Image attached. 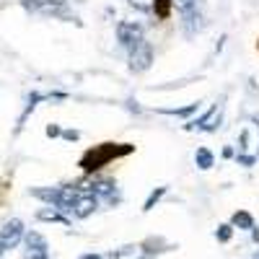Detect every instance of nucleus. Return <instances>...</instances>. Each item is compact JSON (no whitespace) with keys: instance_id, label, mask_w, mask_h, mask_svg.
I'll return each instance as SVG.
<instances>
[{"instance_id":"nucleus-24","label":"nucleus","mask_w":259,"mask_h":259,"mask_svg":"<svg viewBox=\"0 0 259 259\" xmlns=\"http://www.w3.org/2000/svg\"><path fill=\"white\" fill-rule=\"evenodd\" d=\"M80 259H106V256L104 254H83Z\"/></svg>"},{"instance_id":"nucleus-12","label":"nucleus","mask_w":259,"mask_h":259,"mask_svg":"<svg viewBox=\"0 0 259 259\" xmlns=\"http://www.w3.org/2000/svg\"><path fill=\"white\" fill-rule=\"evenodd\" d=\"M231 226H233V228H241V231H249V233L256 228L251 212H246V210H236V212L231 215Z\"/></svg>"},{"instance_id":"nucleus-25","label":"nucleus","mask_w":259,"mask_h":259,"mask_svg":"<svg viewBox=\"0 0 259 259\" xmlns=\"http://www.w3.org/2000/svg\"><path fill=\"white\" fill-rule=\"evenodd\" d=\"M251 241L259 246V228H254V231H251Z\"/></svg>"},{"instance_id":"nucleus-14","label":"nucleus","mask_w":259,"mask_h":259,"mask_svg":"<svg viewBox=\"0 0 259 259\" xmlns=\"http://www.w3.org/2000/svg\"><path fill=\"white\" fill-rule=\"evenodd\" d=\"M194 163H197L202 171H207V168H212V163H215V156L210 153L207 148H197V153H194Z\"/></svg>"},{"instance_id":"nucleus-13","label":"nucleus","mask_w":259,"mask_h":259,"mask_svg":"<svg viewBox=\"0 0 259 259\" xmlns=\"http://www.w3.org/2000/svg\"><path fill=\"white\" fill-rule=\"evenodd\" d=\"M36 218L39 221H50V223H62V226H70V218H68V215H62L60 210H39L36 212Z\"/></svg>"},{"instance_id":"nucleus-1","label":"nucleus","mask_w":259,"mask_h":259,"mask_svg":"<svg viewBox=\"0 0 259 259\" xmlns=\"http://www.w3.org/2000/svg\"><path fill=\"white\" fill-rule=\"evenodd\" d=\"M133 150H135V145H130V143H101V145H94L91 150H85L78 166L85 171V174H94V171H99L109 161L130 156Z\"/></svg>"},{"instance_id":"nucleus-2","label":"nucleus","mask_w":259,"mask_h":259,"mask_svg":"<svg viewBox=\"0 0 259 259\" xmlns=\"http://www.w3.org/2000/svg\"><path fill=\"white\" fill-rule=\"evenodd\" d=\"M85 189L83 187H70V184H62V187H39L31 189V194L36 200L52 205L55 210H60L62 215H73V205L78 202V197Z\"/></svg>"},{"instance_id":"nucleus-22","label":"nucleus","mask_w":259,"mask_h":259,"mask_svg":"<svg viewBox=\"0 0 259 259\" xmlns=\"http://www.w3.org/2000/svg\"><path fill=\"white\" fill-rule=\"evenodd\" d=\"M62 138H65V140H78L80 133H78V130H62Z\"/></svg>"},{"instance_id":"nucleus-8","label":"nucleus","mask_w":259,"mask_h":259,"mask_svg":"<svg viewBox=\"0 0 259 259\" xmlns=\"http://www.w3.org/2000/svg\"><path fill=\"white\" fill-rule=\"evenodd\" d=\"M153 65V47L148 41H140L135 50H130V70L133 73H145Z\"/></svg>"},{"instance_id":"nucleus-28","label":"nucleus","mask_w":259,"mask_h":259,"mask_svg":"<svg viewBox=\"0 0 259 259\" xmlns=\"http://www.w3.org/2000/svg\"><path fill=\"white\" fill-rule=\"evenodd\" d=\"M194 3H197V6H205V0H194Z\"/></svg>"},{"instance_id":"nucleus-18","label":"nucleus","mask_w":259,"mask_h":259,"mask_svg":"<svg viewBox=\"0 0 259 259\" xmlns=\"http://www.w3.org/2000/svg\"><path fill=\"white\" fill-rule=\"evenodd\" d=\"M171 6H174V0H156V3H153V11H156L158 18H168Z\"/></svg>"},{"instance_id":"nucleus-4","label":"nucleus","mask_w":259,"mask_h":259,"mask_svg":"<svg viewBox=\"0 0 259 259\" xmlns=\"http://www.w3.org/2000/svg\"><path fill=\"white\" fill-rule=\"evenodd\" d=\"M174 6H177L179 13H182L184 34H187V36H194V34L202 29V13H200V6L194 3V0H174Z\"/></svg>"},{"instance_id":"nucleus-21","label":"nucleus","mask_w":259,"mask_h":259,"mask_svg":"<svg viewBox=\"0 0 259 259\" xmlns=\"http://www.w3.org/2000/svg\"><path fill=\"white\" fill-rule=\"evenodd\" d=\"M236 161H239V163H244V166H254V163H256V158H254V156H244V153H239V156H236Z\"/></svg>"},{"instance_id":"nucleus-20","label":"nucleus","mask_w":259,"mask_h":259,"mask_svg":"<svg viewBox=\"0 0 259 259\" xmlns=\"http://www.w3.org/2000/svg\"><path fill=\"white\" fill-rule=\"evenodd\" d=\"M127 3H130V8L148 13V11H153V3H156V0H127Z\"/></svg>"},{"instance_id":"nucleus-19","label":"nucleus","mask_w":259,"mask_h":259,"mask_svg":"<svg viewBox=\"0 0 259 259\" xmlns=\"http://www.w3.org/2000/svg\"><path fill=\"white\" fill-rule=\"evenodd\" d=\"M163 194H166V187H158V189H153V192H150L148 194V200H145V205H143V210L148 212V210H153V205L163 197Z\"/></svg>"},{"instance_id":"nucleus-29","label":"nucleus","mask_w":259,"mask_h":259,"mask_svg":"<svg viewBox=\"0 0 259 259\" xmlns=\"http://www.w3.org/2000/svg\"><path fill=\"white\" fill-rule=\"evenodd\" d=\"M140 259H150V256H140Z\"/></svg>"},{"instance_id":"nucleus-5","label":"nucleus","mask_w":259,"mask_h":259,"mask_svg":"<svg viewBox=\"0 0 259 259\" xmlns=\"http://www.w3.org/2000/svg\"><path fill=\"white\" fill-rule=\"evenodd\" d=\"M85 192H91L94 197L104 200V202H109V205H117L122 200V194H119V187L114 179H94L89 184H83Z\"/></svg>"},{"instance_id":"nucleus-11","label":"nucleus","mask_w":259,"mask_h":259,"mask_svg":"<svg viewBox=\"0 0 259 259\" xmlns=\"http://www.w3.org/2000/svg\"><path fill=\"white\" fill-rule=\"evenodd\" d=\"M24 241H26V246H29V254H31V259H47V241H45V236L41 233H36V231H29L26 236H24Z\"/></svg>"},{"instance_id":"nucleus-10","label":"nucleus","mask_w":259,"mask_h":259,"mask_svg":"<svg viewBox=\"0 0 259 259\" xmlns=\"http://www.w3.org/2000/svg\"><path fill=\"white\" fill-rule=\"evenodd\" d=\"M96 207H99V197H94L91 192H83L80 197H78V202L73 205V215L70 218H89V215H94L96 212Z\"/></svg>"},{"instance_id":"nucleus-26","label":"nucleus","mask_w":259,"mask_h":259,"mask_svg":"<svg viewBox=\"0 0 259 259\" xmlns=\"http://www.w3.org/2000/svg\"><path fill=\"white\" fill-rule=\"evenodd\" d=\"M6 251H8V249H6V246H3V244H0V256H3V254H6Z\"/></svg>"},{"instance_id":"nucleus-30","label":"nucleus","mask_w":259,"mask_h":259,"mask_svg":"<svg viewBox=\"0 0 259 259\" xmlns=\"http://www.w3.org/2000/svg\"><path fill=\"white\" fill-rule=\"evenodd\" d=\"M106 259H109V256H106Z\"/></svg>"},{"instance_id":"nucleus-15","label":"nucleus","mask_w":259,"mask_h":259,"mask_svg":"<svg viewBox=\"0 0 259 259\" xmlns=\"http://www.w3.org/2000/svg\"><path fill=\"white\" fill-rule=\"evenodd\" d=\"M41 99H47V96H41V94H36V91H34L31 96H29V101H26V109H24V112H21V117H18V130H21V127H24V122H26V117H29V114H31V112L36 109V104H39Z\"/></svg>"},{"instance_id":"nucleus-16","label":"nucleus","mask_w":259,"mask_h":259,"mask_svg":"<svg viewBox=\"0 0 259 259\" xmlns=\"http://www.w3.org/2000/svg\"><path fill=\"white\" fill-rule=\"evenodd\" d=\"M200 109V101H192V104H187V106H179V109H158L161 114H171V117H189V114H194Z\"/></svg>"},{"instance_id":"nucleus-3","label":"nucleus","mask_w":259,"mask_h":259,"mask_svg":"<svg viewBox=\"0 0 259 259\" xmlns=\"http://www.w3.org/2000/svg\"><path fill=\"white\" fill-rule=\"evenodd\" d=\"M21 8L31 16H52V18L75 21V16L68 11V0H21Z\"/></svg>"},{"instance_id":"nucleus-23","label":"nucleus","mask_w":259,"mask_h":259,"mask_svg":"<svg viewBox=\"0 0 259 259\" xmlns=\"http://www.w3.org/2000/svg\"><path fill=\"white\" fill-rule=\"evenodd\" d=\"M60 135H62V130H60L57 124H50V127H47V138H60Z\"/></svg>"},{"instance_id":"nucleus-6","label":"nucleus","mask_w":259,"mask_h":259,"mask_svg":"<svg viewBox=\"0 0 259 259\" xmlns=\"http://www.w3.org/2000/svg\"><path fill=\"white\" fill-rule=\"evenodd\" d=\"M117 39H119V45L130 52V50H135L143 39V26L135 24V21H119L117 24Z\"/></svg>"},{"instance_id":"nucleus-9","label":"nucleus","mask_w":259,"mask_h":259,"mask_svg":"<svg viewBox=\"0 0 259 259\" xmlns=\"http://www.w3.org/2000/svg\"><path fill=\"white\" fill-rule=\"evenodd\" d=\"M26 236L24 231V221H18V218H11L3 228H0V244H3L6 249H16L21 244V239Z\"/></svg>"},{"instance_id":"nucleus-27","label":"nucleus","mask_w":259,"mask_h":259,"mask_svg":"<svg viewBox=\"0 0 259 259\" xmlns=\"http://www.w3.org/2000/svg\"><path fill=\"white\" fill-rule=\"evenodd\" d=\"M251 259H259V249H254V256Z\"/></svg>"},{"instance_id":"nucleus-17","label":"nucleus","mask_w":259,"mask_h":259,"mask_svg":"<svg viewBox=\"0 0 259 259\" xmlns=\"http://www.w3.org/2000/svg\"><path fill=\"white\" fill-rule=\"evenodd\" d=\"M231 236H233V226H231V223H223V226L215 228V239H218L221 244H228Z\"/></svg>"},{"instance_id":"nucleus-7","label":"nucleus","mask_w":259,"mask_h":259,"mask_svg":"<svg viewBox=\"0 0 259 259\" xmlns=\"http://www.w3.org/2000/svg\"><path fill=\"white\" fill-rule=\"evenodd\" d=\"M221 119H223V99H221V104L210 106L205 117H200V119H189L184 127H187V130H202V133H212V130L221 124Z\"/></svg>"}]
</instances>
